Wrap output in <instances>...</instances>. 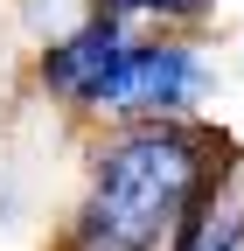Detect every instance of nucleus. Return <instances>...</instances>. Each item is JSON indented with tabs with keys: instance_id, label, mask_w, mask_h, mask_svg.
<instances>
[{
	"instance_id": "6",
	"label": "nucleus",
	"mask_w": 244,
	"mask_h": 251,
	"mask_svg": "<svg viewBox=\"0 0 244 251\" xmlns=\"http://www.w3.org/2000/svg\"><path fill=\"white\" fill-rule=\"evenodd\" d=\"M112 7H133V14H202V0H112Z\"/></svg>"
},
{
	"instance_id": "2",
	"label": "nucleus",
	"mask_w": 244,
	"mask_h": 251,
	"mask_svg": "<svg viewBox=\"0 0 244 251\" xmlns=\"http://www.w3.org/2000/svg\"><path fill=\"white\" fill-rule=\"evenodd\" d=\"M202 91V63L174 42H154V49H133L126 70H119L105 112H181Z\"/></svg>"
},
{
	"instance_id": "3",
	"label": "nucleus",
	"mask_w": 244,
	"mask_h": 251,
	"mask_svg": "<svg viewBox=\"0 0 244 251\" xmlns=\"http://www.w3.org/2000/svg\"><path fill=\"white\" fill-rule=\"evenodd\" d=\"M126 56H133V42L119 35L112 21H91V28H77V35H63L49 49V84L63 91V98L105 105L112 84H119V70H126Z\"/></svg>"
},
{
	"instance_id": "1",
	"label": "nucleus",
	"mask_w": 244,
	"mask_h": 251,
	"mask_svg": "<svg viewBox=\"0 0 244 251\" xmlns=\"http://www.w3.org/2000/svg\"><path fill=\"white\" fill-rule=\"evenodd\" d=\"M209 188V140L195 133H133L98 161L84 202V251H181L195 237Z\"/></svg>"
},
{
	"instance_id": "4",
	"label": "nucleus",
	"mask_w": 244,
	"mask_h": 251,
	"mask_svg": "<svg viewBox=\"0 0 244 251\" xmlns=\"http://www.w3.org/2000/svg\"><path fill=\"white\" fill-rule=\"evenodd\" d=\"M21 7H28V21H35V28L63 35V28H70V14H77V0H21Z\"/></svg>"
},
{
	"instance_id": "5",
	"label": "nucleus",
	"mask_w": 244,
	"mask_h": 251,
	"mask_svg": "<svg viewBox=\"0 0 244 251\" xmlns=\"http://www.w3.org/2000/svg\"><path fill=\"white\" fill-rule=\"evenodd\" d=\"M195 251H244V216H223L217 230H202V244Z\"/></svg>"
}]
</instances>
